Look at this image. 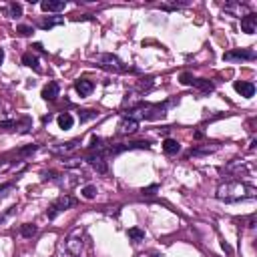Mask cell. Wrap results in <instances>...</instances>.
<instances>
[{
  "mask_svg": "<svg viewBox=\"0 0 257 257\" xmlns=\"http://www.w3.org/2000/svg\"><path fill=\"white\" fill-rule=\"evenodd\" d=\"M64 22V18H60V16H52V18H44V20H40V28L42 30H50V28H54V26H60Z\"/></svg>",
  "mask_w": 257,
  "mask_h": 257,
  "instance_id": "obj_17",
  "label": "cell"
},
{
  "mask_svg": "<svg viewBox=\"0 0 257 257\" xmlns=\"http://www.w3.org/2000/svg\"><path fill=\"white\" fill-rule=\"evenodd\" d=\"M185 6H189V2H171V4H163V10H177Z\"/></svg>",
  "mask_w": 257,
  "mask_h": 257,
  "instance_id": "obj_26",
  "label": "cell"
},
{
  "mask_svg": "<svg viewBox=\"0 0 257 257\" xmlns=\"http://www.w3.org/2000/svg\"><path fill=\"white\" fill-rule=\"evenodd\" d=\"M18 126V122L16 120H0V131H12V128H16Z\"/></svg>",
  "mask_w": 257,
  "mask_h": 257,
  "instance_id": "obj_25",
  "label": "cell"
},
{
  "mask_svg": "<svg viewBox=\"0 0 257 257\" xmlns=\"http://www.w3.org/2000/svg\"><path fill=\"white\" fill-rule=\"evenodd\" d=\"M193 86H197L201 92H205V94H209V92H213L215 90V84L211 82V80H207V78H193Z\"/></svg>",
  "mask_w": 257,
  "mask_h": 257,
  "instance_id": "obj_15",
  "label": "cell"
},
{
  "mask_svg": "<svg viewBox=\"0 0 257 257\" xmlns=\"http://www.w3.org/2000/svg\"><path fill=\"white\" fill-rule=\"evenodd\" d=\"M4 12H6V16H10V18H18V16H22V6L16 4V2H10V4L4 6Z\"/></svg>",
  "mask_w": 257,
  "mask_h": 257,
  "instance_id": "obj_19",
  "label": "cell"
},
{
  "mask_svg": "<svg viewBox=\"0 0 257 257\" xmlns=\"http://www.w3.org/2000/svg\"><path fill=\"white\" fill-rule=\"evenodd\" d=\"M14 189V185L12 183H4V185H0V199L2 197H6L8 195V191H12Z\"/></svg>",
  "mask_w": 257,
  "mask_h": 257,
  "instance_id": "obj_28",
  "label": "cell"
},
{
  "mask_svg": "<svg viewBox=\"0 0 257 257\" xmlns=\"http://www.w3.org/2000/svg\"><path fill=\"white\" fill-rule=\"evenodd\" d=\"M94 62L98 66H102L104 70L114 72V74H120V72H126L128 70V66L116 54H112V52H100V54H96L94 56Z\"/></svg>",
  "mask_w": 257,
  "mask_h": 257,
  "instance_id": "obj_3",
  "label": "cell"
},
{
  "mask_svg": "<svg viewBox=\"0 0 257 257\" xmlns=\"http://www.w3.org/2000/svg\"><path fill=\"white\" fill-rule=\"evenodd\" d=\"M221 8H223V12H229L231 16H237V18H243V16L251 14L249 6L247 4H241V2H225Z\"/></svg>",
  "mask_w": 257,
  "mask_h": 257,
  "instance_id": "obj_7",
  "label": "cell"
},
{
  "mask_svg": "<svg viewBox=\"0 0 257 257\" xmlns=\"http://www.w3.org/2000/svg\"><path fill=\"white\" fill-rule=\"evenodd\" d=\"M76 205V199L74 197H70V195H60L58 199H54L52 203H50V207H48V211H46V217L48 219H56L60 213H64L66 209H70V207H74Z\"/></svg>",
  "mask_w": 257,
  "mask_h": 257,
  "instance_id": "obj_5",
  "label": "cell"
},
{
  "mask_svg": "<svg viewBox=\"0 0 257 257\" xmlns=\"http://www.w3.org/2000/svg\"><path fill=\"white\" fill-rule=\"evenodd\" d=\"M36 233H38V227H36V225H32V223L20 225V235H22V237H34Z\"/></svg>",
  "mask_w": 257,
  "mask_h": 257,
  "instance_id": "obj_22",
  "label": "cell"
},
{
  "mask_svg": "<svg viewBox=\"0 0 257 257\" xmlns=\"http://www.w3.org/2000/svg\"><path fill=\"white\" fill-rule=\"evenodd\" d=\"M181 82H183V84H193V76H191L189 72H183V74H181Z\"/></svg>",
  "mask_w": 257,
  "mask_h": 257,
  "instance_id": "obj_30",
  "label": "cell"
},
{
  "mask_svg": "<svg viewBox=\"0 0 257 257\" xmlns=\"http://www.w3.org/2000/svg\"><path fill=\"white\" fill-rule=\"evenodd\" d=\"M74 88H76V92H78L80 96H88V94L94 90V82L88 80V78H80V80H76Z\"/></svg>",
  "mask_w": 257,
  "mask_h": 257,
  "instance_id": "obj_11",
  "label": "cell"
},
{
  "mask_svg": "<svg viewBox=\"0 0 257 257\" xmlns=\"http://www.w3.org/2000/svg\"><path fill=\"white\" fill-rule=\"evenodd\" d=\"M40 8L44 12H62L66 8V2H60V0H44V2H40Z\"/></svg>",
  "mask_w": 257,
  "mask_h": 257,
  "instance_id": "obj_12",
  "label": "cell"
},
{
  "mask_svg": "<svg viewBox=\"0 0 257 257\" xmlns=\"http://www.w3.org/2000/svg\"><path fill=\"white\" fill-rule=\"evenodd\" d=\"M80 179H82V175L78 173V171H66V173H54V171H50V173H44V181H54L58 187H62V189H72V187H76L78 183H80Z\"/></svg>",
  "mask_w": 257,
  "mask_h": 257,
  "instance_id": "obj_4",
  "label": "cell"
},
{
  "mask_svg": "<svg viewBox=\"0 0 257 257\" xmlns=\"http://www.w3.org/2000/svg\"><path fill=\"white\" fill-rule=\"evenodd\" d=\"M80 193H82L84 199H94V197H96V187H94V185H86Z\"/></svg>",
  "mask_w": 257,
  "mask_h": 257,
  "instance_id": "obj_23",
  "label": "cell"
},
{
  "mask_svg": "<svg viewBox=\"0 0 257 257\" xmlns=\"http://www.w3.org/2000/svg\"><path fill=\"white\" fill-rule=\"evenodd\" d=\"M34 151H38V145H30V147H26V149H20L18 155L26 157V155H30V153H34Z\"/></svg>",
  "mask_w": 257,
  "mask_h": 257,
  "instance_id": "obj_29",
  "label": "cell"
},
{
  "mask_svg": "<svg viewBox=\"0 0 257 257\" xmlns=\"http://www.w3.org/2000/svg\"><path fill=\"white\" fill-rule=\"evenodd\" d=\"M78 118H80V122L90 120V118H96V110H80L78 112Z\"/></svg>",
  "mask_w": 257,
  "mask_h": 257,
  "instance_id": "obj_24",
  "label": "cell"
},
{
  "mask_svg": "<svg viewBox=\"0 0 257 257\" xmlns=\"http://www.w3.org/2000/svg\"><path fill=\"white\" fill-rule=\"evenodd\" d=\"M157 189H159V185H153V187H149V189H143V195H155Z\"/></svg>",
  "mask_w": 257,
  "mask_h": 257,
  "instance_id": "obj_31",
  "label": "cell"
},
{
  "mask_svg": "<svg viewBox=\"0 0 257 257\" xmlns=\"http://www.w3.org/2000/svg\"><path fill=\"white\" fill-rule=\"evenodd\" d=\"M163 151H165L167 155H177V153L181 151V145H179V141H175V139H165Z\"/></svg>",
  "mask_w": 257,
  "mask_h": 257,
  "instance_id": "obj_18",
  "label": "cell"
},
{
  "mask_svg": "<svg viewBox=\"0 0 257 257\" xmlns=\"http://www.w3.org/2000/svg\"><path fill=\"white\" fill-rule=\"evenodd\" d=\"M16 30H18L20 36H30L32 34V26H26V24H20Z\"/></svg>",
  "mask_w": 257,
  "mask_h": 257,
  "instance_id": "obj_27",
  "label": "cell"
},
{
  "mask_svg": "<svg viewBox=\"0 0 257 257\" xmlns=\"http://www.w3.org/2000/svg\"><path fill=\"white\" fill-rule=\"evenodd\" d=\"M82 249H84V231L80 227H76L66 235L64 243L60 247V253H62V257H80Z\"/></svg>",
  "mask_w": 257,
  "mask_h": 257,
  "instance_id": "obj_2",
  "label": "cell"
},
{
  "mask_svg": "<svg viewBox=\"0 0 257 257\" xmlns=\"http://www.w3.org/2000/svg\"><path fill=\"white\" fill-rule=\"evenodd\" d=\"M255 50L253 48H235L223 54V60H253Z\"/></svg>",
  "mask_w": 257,
  "mask_h": 257,
  "instance_id": "obj_6",
  "label": "cell"
},
{
  "mask_svg": "<svg viewBox=\"0 0 257 257\" xmlns=\"http://www.w3.org/2000/svg\"><path fill=\"white\" fill-rule=\"evenodd\" d=\"M78 147V141H70V143H60V145H50L48 149L52 151V153H56V155H66V153H70V151H74Z\"/></svg>",
  "mask_w": 257,
  "mask_h": 257,
  "instance_id": "obj_14",
  "label": "cell"
},
{
  "mask_svg": "<svg viewBox=\"0 0 257 257\" xmlns=\"http://www.w3.org/2000/svg\"><path fill=\"white\" fill-rule=\"evenodd\" d=\"M137 128H139V120H135V118H131V116H122L120 122H118V126H116V133H118V135H131V133H135Z\"/></svg>",
  "mask_w": 257,
  "mask_h": 257,
  "instance_id": "obj_8",
  "label": "cell"
},
{
  "mask_svg": "<svg viewBox=\"0 0 257 257\" xmlns=\"http://www.w3.org/2000/svg\"><path fill=\"white\" fill-rule=\"evenodd\" d=\"M58 92H60V86H58V82H54V80H50L44 88H42V98L44 100H54L56 96H58Z\"/></svg>",
  "mask_w": 257,
  "mask_h": 257,
  "instance_id": "obj_13",
  "label": "cell"
},
{
  "mask_svg": "<svg viewBox=\"0 0 257 257\" xmlns=\"http://www.w3.org/2000/svg\"><path fill=\"white\" fill-rule=\"evenodd\" d=\"M2 60H4V50L0 48V64H2Z\"/></svg>",
  "mask_w": 257,
  "mask_h": 257,
  "instance_id": "obj_32",
  "label": "cell"
},
{
  "mask_svg": "<svg viewBox=\"0 0 257 257\" xmlns=\"http://www.w3.org/2000/svg\"><path fill=\"white\" fill-rule=\"evenodd\" d=\"M56 120H58V126H60L62 131H68V128H72V124H74V116H72L70 112H60Z\"/></svg>",
  "mask_w": 257,
  "mask_h": 257,
  "instance_id": "obj_16",
  "label": "cell"
},
{
  "mask_svg": "<svg viewBox=\"0 0 257 257\" xmlns=\"http://www.w3.org/2000/svg\"><path fill=\"white\" fill-rule=\"evenodd\" d=\"M235 90L241 94V96H245V98H251L253 94H255V84L253 82H245V80H237L235 84Z\"/></svg>",
  "mask_w": 257,
  "mask_h": 257,
  "instance_id": "obj_9",
  "label": "cell"
},
{
  "mask_svg": "<svg viewBox=\"0 0 257 257\" xmlns=\"http://www.w3.org/2000/svg\"><path fill=\"white\" fill-rule=\"evenodd\" d=\"M22 62L26 64V66H30V68H34L36 72H40V66H38V58L32 54V52H26L24 56H22Z\"/></svg>",
  "mask_w": 257,
  "mask_h": 257,
  "instance_id": "obj_20",
  "label": "cell"
},
{
  "mask_svg": "<svg viewBox=\"0 0 257 257\" xmlns=\"http://www.w3.org/2000/svg\"><path fill=\"white\" fill-rule=\"evenodd\" d=\"M241 30L247 32V34H253V32L257 30V16H255L253 12L241 18Z\"/></svg>",
  "mask_w": 257,
  "mask_h": 257,
  "instance_id": "obj_10",
  "label": "cell"
},
{
  "mask_svg": "<svg viewBox=\"0 0 257 257\" xmlns=\"http://www.w3.org/2000/svg\"><path fill=\"white\" fill-rule=\"evenodd\" d=\"M126 235H128V239H131L133 243H139V241H143V239H145V231H143V229H139V227H131V229L126 231Z\"/></svg>",
  "mask_w": 257,
  "mask_h": 257,
  "instance_id": "obj_21",
  "label": "cell"
},
{
  "mask_svg": "<svg viewBox=\"0 0 257 257\" xmlns=\"http://www.w3.org/2000/svg\"><path fill=\"white\" fill-rule=\"evenodd\" d=\"M217 199L225 201V203H237V201H247V199H255L257 189L253 185L241 183V181H225L217 187Z\"/></svg>",
  "mask_w": 257,
  "mask_h": 257,
  "instance_id": "obj_1",
  "label": "cell"
}]
</instances>
